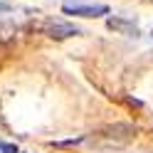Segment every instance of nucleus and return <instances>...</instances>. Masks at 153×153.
<instances>
[{"mask_svg": "<svg viewBox=\"0 0 153 153\" xmlns=\"http://www.w3.org/2000/svg\"><path fill=\"white\" fill-rule=\"evenodd\" d=\"M62 10L67 15H76V17H101V15H106L109 13V7L106 5H82L79 0H67V3L62 5Z\"/></svg>", "mask_w": 153, "mask_h": 153, "instance_id": "7ed1b4c3", "label": "nucleus"}, {"mask_svg": "<svg viewBox=\"0 0 153 153\" xmlns=\"http://www.w3.org/2000/svg\"><path fill=\"white\" fill-rule=\"evenodd\" d=\"M138 128L133 123H111V126H104L101 131H97L91 136V143L99 148H119V146H126L136 138Z\"/></svg>", "mask_w": 153, "mask_h": 153, "instance_id": "f257e3e1", "label": "nucleus"}, {"mask_svg": "<svg viewBox=\"0 0 153 153\" xmlns=\"http://www.w3.org/2000/svg\"><path fill=\"white\" fill-rule=\"evenodd\" d=\"M10 10H13V5L5 3V0H0V13H10Z\"/></svg>", "mask_w": 153, "mask_h": 153, "instance_id": "423d86ee", "label": "nucleus"}, {"mask_svg": "<svg viewBox=\"0 0 153 153\" xmlns=\"http://www.w3.org/2000/svg\"><path fill=\"white\" fill-rule=\"evenodd\" d=\"M0 153H20V148L7 143V141H0Z\"/></svg>", "mask_w": 153, "mask_h": 153, "instance_id": "39448f33", "label": "nucleus"}, {"mask_svg": "<svg viewBox=\"0 0 153 153\" xmlns=\"http://www.w3.org/2000/svg\"><path fill=\"white\" fill-rule=\"evenodd\" d=\"M42 32L52 40H67V37H74L79 35L82 30L72 22H64V20H45L42 22Z\"/></svg>", "mask_w": 153, "mask_h": 153, "instance_id": "f03ea898", "label": "nucleus"}, {"mask_svg": "<svg viewBox=\"0 0 153 153\" xmlns=\"http://www.w3.org/2000/svg\"><path fill=\"white\" fill-rule=\"evenodd\" d=\"M111 30H116L121 35H128V37H138L141 30H138V25L136 22H131V20H123V17H109V22H106Z\"/></svg>", "mask_w": 153, "mask_h": 153, "instance_id": "20e7f679", "label": "nucleus"}]
</instances>
